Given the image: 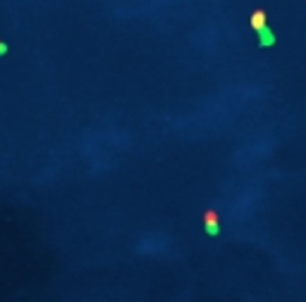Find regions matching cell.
Here are the masks:
<instances>
[{
	"label": "cell",
	"mask_w": 306,
	"mask_h": 302,
	"mask_svg": "<svg viewBox=\"0 0 306 302\" xmlns=\"http://www.w3.org/2000/svg\"><path fill=\"white\" fill-rule=\"evenodd\" d=\"M251 24H253V27H261V24H263V12H256V15H253V22H251Z\"/></svg>",
	"instance_id": "2"
},
{
	"label": "cell",
	"mask_w": 306,
	"mask_h": 302,
	"mask_svg": "<svg viewBox=\"0 0 306 302\" xmlns=\"http://www.w3.org/2000/svg\"><path fill=\"white\" fill-rule=\"evenodd\" d=\"M275 43V36H273V31H266L263 36H261V41H258V46H273Z\"/></svg>",
	"instance_id": "1"
}]
</instances>
